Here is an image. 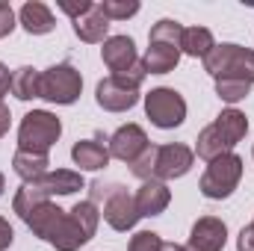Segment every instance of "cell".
<instances>
[{"mask_svg":"<svg viewBox=\"0 0 254 251\" xmlns=\"http://www.w3.org/2000/svg\"><path fill=\"white\" fill-rule=\"evenodd\" d=\"M148 136H145V130L139 125H122L113 136H110V142H107V148H110V157H116V160H122V163H136L145 151H148Z\"/></svg>","mask_w":254,"mask_h":251,"instance_id":"obj_14","label":"cell"},{"mask_svg":"<svg viewBox=\"0 0 254 251\" xmlns=\"http://www.w3.org/2000/svg\"><path fill=\"white\" fill-rule=\"evenodd\" d=\"M237 249H240V251H254V222H252V225H246V228L240 231Z\"/></svg>","mask_w":254,"mask_h":251,"instance_id":"obj_29","label":"cell"},{"mask_svg":"<svg viewBox=\"0 0 254 251\" xmlns=\"http://www.w3.org/2000/svg\"><path fill=\"white\" fill-rule=\"evenodd\" d=\"M133 201H136L139 216H160V213H166V207L172 201V192L160 181H145L142 187L136 189Z\"/></svg>","mask_w":254,"mask_h":251,"instance_id":"obj_18","label":"cell"},{"mask_svg":"<svg viewBox=\"0 0 254 251\" xmlns=\"http://www.w3.org/2000/svg\"><path fill=\"white\" fill-rule=\"evenodd\" d=\"M145 116L151 119V125L160 130H172L181 127L187 119V101L178 89L169 86H157L145 95Z\"/></svg>","mask_w":254,"mask_h":251,"instance_id":"obj_11","label":"cell"},{"mask_svg":"<svg viewBox=\"0 0 254 251\" xmlns=\"http://www.w3.org/2000/svg\"><path fill=\"white\" fill-rule=\"evenodd\" d=\"M246 133H249V119H246V113L228 107V110H222L210 125L198 133L195 154H198L201 160H207V163L216 160V157H222V154H234V145H237Z\"/></svg>","mask_w":254,"mask_h":251,"instance_id":"obj_2","label":"cell"},{"mask_svg":"<svg viewBox=\"0 0 254 251\" xmlns=\"http://www.w3.org/2000/svg\"><path fill=\"white\" fill-rule=\"evenodd\" d=\"M3 189H6V178H3V172H0V195H3Z\"/></svg>","mask_w":254,"mask_h":251,"instance_id":"obj_34","label":"cell"},{"mask_svg":"<svg viewBox=\"0 0 254 251\" xmlns=\"http://www.w3.org/2000/svg\"><path fill=\"white\" fill-rule=\"evenodd\" d=\"M63 136V122L48 113V110H33L24 116L18 127V151H33V154H48Z\"/></svg>","mask_w":254,"mask_h":251,"instance_id":"obj_9","label":"cell"},{"mask_svg":"<svg viewBox=\"0 0 254 251\" xmlns=\"http://www.w3.org/2000/svg\"><path fill=\"white\" fill-rule=\"evenodd\" d=\"M12 243H15V231H12V225L0 216V251H6Z\"/></svg>","mask_w":254,"mask_h":251,"instance_id":"obj_30","label":"cell"},{"mask_svg":"<svg viewBox=\"0 0 254 251\" xmlns=\"http://www.w3.org/2000/svg\"><path fill=\"white\" fill-rule=\"evenodd\" d=\"M18 18H21V27H24L30 36H45V33H51V30L57 27L54 12H51L42 0H30V3H24Z\"/></svg>","mask_w":254,"mask_h":251,"instance_id":"obj_20","label":"cell"},{"mask_svg":"<svg viewBox=\"0 0 254 251\" xmlns=\"http://www.w3.org/2000/svg\"><path fill=\"white\" fill-rule=\"evenodd\" d=\"M48 166H51L48 154L15 151V157H12V169H15V175H18L24 184H27V181H36V178H42V175H48Z\"/></svg>","mask_w":254,"mask_h":251,"instance_id":"obj_21","label":"cell"},{"mask_svg":"<svg viewBox=\"0 0 254 251\" xmlns=\"http://www.w3.org/2000/svg\"><path fill=\"white\" fill-rule=\"evenodd\" d=\"M9 125H12V113H9V107L0 101V139L9 133Z\"/></svg>","mask_w":254,"mask_h":251,"instance_id":"obj_31","label":"cell"},{"mask_svg":"<svg viewBox=\"0 0 254 251\" xmlns=\"http://www.w3.org/2000/svg\"><path fill=\"white\" fill-rule=\"evenodd\" d=\"M98 222H101V213L92 201H77L71 210H65V219L60 222L51 246L57 251H77L83 249L95 231H98Z\"/></svg>","mask_w":254,"mask_h":251,"instance_id":"obj_6","label":"cell"},{"mask_svg":"<svg viewBox=\"0 0 254 251\" xmlns=\"http://www.w3.org/2000/svg\"><path fill=\"white\" fill-rule=\"evenodd\" d=\"M18 216H21V222H24L39 240L51 243L54 234H57V228H60V222L65 219V210L57 207L54 201H39V204H30V207L18 210Z\"/></svg>","mask_w":254,"mask_h":251,"instance_id":"obj_13","label":"cell"},{"mask_svg":"<svg viewBox=\"0 0 254 251\" xmlns=\"http://www.w3.org/2000/svg\"><path fill=\"white\" fill-rule=\"evenodd\" d=\"M15 30V12L9 3H0V39H6Z\"/></svg>","mask_w":254,"mask_h":251,"instance_id":"obj_27","label":"cell"},{"mask_svg":"<svg viewBox=\"0 0 254 251\" xmlns=\"http://www.w3.org/2000/svg\"><path fill=\"white\" fill-rule=\"evenodd\" d=\"M101 9L110 21H125V18H133L139 12V3L136 0H104Z\"/></svg>","mask_w":254,"mask_h":251,"instance_id":"obj_24","label":"cell"},{"mask_svg":"<svg viewBox=\"0 0 254 251\" xmlns=\"http://www.w3.org/2000/svg\"><path fill=\"white\" fill-rule=\"evenodd\" d=\"M71 160H74V166H80V172H98V169L110 166V148L104 145V136L80 139L71 148Z\"/></svg>","mask_w":254,"mask_h":251,"instance_id":"obj_17","label":"cell"},{"mask_svg":"<svg viewBox=\"0 0 254 251\" xmlns=\"http://www.w3.org/2000/svg\"><path fill=\"white\" fill-rule=\"evenodd\" d=\"M9 89H12V74H9V68H6V65L0 63V98H3Z\"/></svg>","mask_w":254,"mask_h":251,"instance_id":"obj_32","label":"cell"},{"mask_svg":"<svg viewBox=\"0 0 254 251\" xmlns=\"http://www.w3.org/2000/svg\"><path fill=\"white\" fill-rule=\"evenodd\" d=\"M83 92V77L80 71L71 63H60L51 65L48 71H42V89H39V98H45L48 104H74Z\"/></svg>","mask_w":254,"mask_h":251,"instance_id":"obj_12","label":"cell"},{"mask_svg":"<svg viewBox=\"0 0 254 251\" xmlns=\"http://www.w3.org/2000/svg\"><path fill=\"white\" fill-rule=\"evenodd\" d=\"M39 89H42V74L33 65H21L18 71H12V95L18 101L39 98Z\"/></svg>","mask_w":254,"mask_h":251,"instance_id":"obj_23","label":"cell"},{"mask_svg":"<svg viewBox=\"0 0 254 251\" xmlns=\"http://www.w3.org/2000/svg\"><path fill=\"white\" fill-rule=\"evenodd\" d=\"M92 204H104L101 207V213H104V222L113 228V231H130L142 216H139V210H136V201H133V195L127 192V187L122 184H104V181H95L92 187Z\"/></svg>","mask_w":254,"mask_h":251,"instance_id":"obj_7","label":"cell"},{"mask_svg":"<svg viewBox=\"0 0 254 251\" xmlns=\"http://www.w3.org/2000/svg\"><path fill=\"white\" fill-rule=\"evenodd\" d=\"M95 101H98V107L107 110V113H127V110H133V107L139 104V92L122 86V83L113 80V77H107V80L98 83Z\"/></svg>","mask_w":254,"mask_h":251,"instance_id":"obj_16","label":"cell"},{"mask_svg":"<svg viewBox=\"0 0 254 251\" xmlns=\"http://www.w3.org/2000/svg\"><path fill=\"white\" fill-rule=\"evenodd\" d=\"M228 243V225L216 216H201L190 231L187 251H222Z\"/></svg>","mask_w":254,"mask_h":251,"instance_id":"obj_15","label":"cell"},{"mask_svg":"<svg viewBox=\"0 0 254 251\" xmlns=\"http://www.w3.org/2000/svg\"><path fill=\"white\" fill-rule=\"evenodd\" d=\"M243 181V157L237 154H222L216 160H210L207 172L201 175V195L210 198V201H222V198H231L234 189L240 187Z\"/></svg>","mask_w":254,"mask_h":251,"instance_id":"obj_10","label":"cell"},{"mask_svg":"<svg viewBox=\"0 0 254 251\" xmlns=\"http://www.w3.org/2000/svg\"><path fill=\"white\" fill-rule=\"evenodd\" d=\"M86 187L83 175L80 172H71V169H57V172H48L36 181H27L21 184V189L15 192L12 198V210H24L30 204H39V201H51L57 195H74L77 189Z\"/></svg>","mask_w":254,"mask_h":251,"instance_id":"obj_4","label":"cell"},{"mask_svg":"<svg viewBox=\"0 0 254 251\" xmlns=\"http://www.w3.org/2000/svg\"><path fill=\"white\" fill-rule=\"evenodd\" d=\"M181 39H184V24L163 18L151 27L148 36V51L142 57V65L148 74H169L181 63Z\"/></svg>","mask_w":254,"mask_h":251,"instance_id":"obj_3","label":"cell"},{"mask_svg":"<svg viewBox=\"0 0 254 251\" xmlns=\"http://www.w3.org/2000/svg\"><path fill=\"white\" fill-rule=\"evenodd\" d=\"M163 251H187V249L178 246V243H163Z\"/></svg>","mask_w":254,"mask_h":251,"instance_id":"obj_33","label":"cell"},{"mask_svg":"<svg viewBox=\"0 0 254 251\" xmlns=\"http://www.w3.org/2000/svg\"><path fill=\"white\" fill-rule=\"evenodd\" d=\"M107 30H110V18L104 15L101 3H92L80 18H74V33H77V39H80V42L98 45V42H104Z\"/></svg>","mask_w":254,"mask_h":251,"instance_id":"obj_19","label":"cell"},{"mask_svg":"<svg viewBox=\"0 0 254 251\" xmlns=\"http://www.w3.org/2000/svg\"><path fill=\"white\" fill-rule=\"evenodd\" d=\"M101 57H104L107 68L113 71V74H110L113 80H119L122 86L139 92V86L145 83L148 71H145L142 60L136 57V45H133L130 36H110V39H104Z\"/></svg>","mask_w":254,"mask_h":251,"instance_id":"obj_5","label":"cell"},{"mask_svg":"<svg viewBox=\"0 0 254 251\" xmlns=\"http://www.w3.org/2000/svg\"><path fill=\"white\" fill-rule=\"evenodd\" d=\"M216 48V42H213V33L207 30V27H184V39H181V54H187V57H207L210 51Z\"/></svg>","mask_w":254,"mask_h":251,"instance_id":"obj_22","label":"cell"},{"mask_svg":"<svg viewBox=\"0 0 254 251\" xmlns=\"http://www.w3.org/2000/svg\"><path fill=\"white\" fill-rule=\"evenodd\" d=\"M89 6H92V0H80V3L63 0V3H60V9H63L65 15H71V21H74V18H80V15H83V12L89 9Z\"/></svg>","mask_w":254,"mask_h":251,"instance_id":"obj_28","label":"cell"},{"mask_svg":"<svg viewBox=\"0 0 254 251\" xmlns=\"http://www.w3.org/2000/svg\"><path fill=\"white\" fill-rule=\"evenodd\" d=\"M204 71L213 80L231 83H254V51L243 45H216L204 57Z\"/></svg>","mask_w":254,"mask_h":251,"instance_id":"obj_8","label":"cell"},{"mask_svg":"<svg viewBox=\"0 0 254 251\" xmlns=\"http://www.w3.org/2000/svg\"><path fill=\"white\" fill-rule=\"evenodd\" d=\"M127 251H163V240H160V234H154V231H139V234L130 237Z\"/></svg>","mask_w":254,"mask_h":251,"instance_id":"obj_26","label":"cell"},{"mask_svg":"<svg viewBox=\"0 0 254 251\" xmlns=\"http://www.w3.org/2000/svg\"><path fill=\"white\" fill-rule=\"evenodd\" d=\"M195 163V151L184 142H169V145H148V151L130 166V172L145 184V181H175L184 178Z\"/></svg>","mask_w":254,"mask_h":251,"instance_id":"obj_1","label":"cell"},{"mask_svg":"<svg viewBox=\"0 0 254 251\" xmlns=\"http://www.w3.org/2000/svg\"><path fill=\"white\" fill-rule=\"evenodd\" d=\"M252 92L249 83H231V80H216V95L225 101V104H240L246 95Z\"/></svg>","mask_w":254,"mask_h":251,"instance_id":"obj_25","label":"cell"}]
</instances>
